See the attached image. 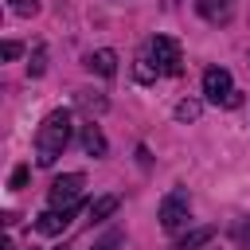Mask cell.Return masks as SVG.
Wrapping results in <instances>:
<instances>
[{"instance_id":"6da1fadb","label":"cell","mask_w":250,"mask_h":250,"mask_svg":"<svg viewBox=\"0 0 250 250\" xmlns=\"http://www.w3.org/2000/svg\"><path fill=\"white\" fill-rule=\"evenodd\" d=\"M70 133H74L70 109H51V113L43 117V125L35 129V164H39V168H51V164L62 156V148L70 145Z\"/></svg>"},{"instance_id":"7a4b0ae2","label":"cell","mask_w":250,"mask_h":250,"mask_svg":"<svg viewBox=\"0 0 250 250\" xmlns=\"http://www.w3.org/2000/svg\"><path fill=\"white\" fill-rule=\"evenodd\" d=\"M145 51H148V59L156 62L160 74H168V78L184 74V51H180V43H176L172 35H152Z\"/></svg>"},{"instance_id":"3957f363","label":"cell","mask_w":250,"mask_h":250,"mask_svg":"<svg viewBox=\"0 0 250 250\" xmlns=\"http://www.w3.org/2000/svg\"><path fill=\"white\" fill-rule=\"evenodd\" d=\"M188 223H191V199H188L184 188H172V191L160 199V227H164L168 234H176V230H184Z\"/></svg>"},{"instance_id":"277c9868","label":"cell","mask_w":250,"mask_h":250,"mask_svg":"<svg viewBox=\"0 0 250 250\" xmlns=\"http://www.w3.org/2000/svg\"><path fill=\"white\" fill-rule=\"evenodd\" d=\"M82 188H86V176H82V172H62V176L51 184L47 203H51V207H59V211H70V207H78Z\"/></svg>"},{"instance_id":"5b68a950","label":"cell","mask_w":250,"mask_h":250,"mask_svg":"<svg viewBox=\"0 0 250 250\" xmlns=\"http://www.w3.org/2000/svg\"><path fill=\"white\" fill-rule=\"evenodd\" d=\"M203 94H207V102H223V105H238L242 98H238V90H234V82H230V70H223V66H207L203 70Z\"/></svg>"},{"instance_id":"8992f818","label":"cell","mask_w":250,"mask_h":250,"mask_svg":"<svg viewBox=\"0 0 250 250\" xmlns=\"http://www.w3.org/2000/svg\"><path fill=\"white\" fill-rule=\"evenodd\" d=\"M74 211H78V207H70V211H59V207H47L43 215H35V223H31V227H35L39 234H47V238H51V234H62V230L70 227V215H74Z\"/></svg>"},{"instance_id":"52a82bcc","label":"cell","mask_w":250,"mask_h":250,"mask_svg":"<svg viewBox=\"0 0 250 250\" xmlns=\"http://www.w3.org/2000/svg\"><path fill=\"white\" fill-rule=\"evenodd\" d=\"M86 70H94V74H102V78H113V74H117V51H109V47L90 51V55H86Z\"/></svg>"},{"instance_id":"ba28073f","label":"cell","mask_w":250,"mask_h":250,"mask_svg":"<svg viewBox=\"0 0 250 250\" xmlns=\"http://www.w3.org/2000/svg\"><path fill=\"white\" fill-rule=\"evenodd\" d=\"M82 148H86L90 156H105V148H109V145H105V133H102L94 121L82 125Z\"/></svg>"},{"instance_id":"9c48e42d","label":"cell","mask_w":250,"mask_h":250,"mask_svg":"<svg viewBox=\"0 0 250 250\" xmlns=\"http://www.w3.org/2000/svg\"><path fill=\"white\" fill-rule=\"evenodd\" d=\"M215 238V227H195V230H188L180 242H176V250H199V246H207Z\"/></svg>"},{"instance_id":"30bf717a","label":"cell","mask_w":250,"mask_h":250,"mask_svg":"<svg viewBox=\"0 0 250 250\" xmlns=\"http://www.w3.org/2000/svg\"><path fill=\"white\" fill-rule=\"evenodd\" d=\"M74 102H78V109H86L90 117H94V113H105V105H109V102H105L102 94H94V90H78Z\"/></svg>"},{"instance_id":"8fae6325","label":"cell","mask_w":250,"mask_h":250,"mask_svg":"<svg viewBox=\"0 0 250 250\" xmlns=\"http://www.w3.org/2000/svg\"><path fill=\"white\" fill-rule=\"evenodd\" d=\"M117 203H121L117 195H102V199H94V203H90V223H102V219H109V215L117 211Z\"/></svg>"},{"instance_id":"7c38bea8","label":"cell","mask_w":250,"mask_h":250,"mask_svg":"<svg viewBox=\"0 0 250 250\" xmlns=\"http://www.w3.org/2000/svg\"><path fill=\"white\" fill-rule=\"evenodd\" d=\"M195 8H199L203 20H223L227 8H230V0H195Z\"/></svg>"},{"instance_id":"4fadbf2b","label":"cell","mask_w":250,"mask_h":250,"mask_svg":"<svg viewBox=\"0 0 250 250\" xmlns=\"http://www.w3.org/2000/svg\"><path fill=\"white\" fill-rule=\"evenodd\" d=\"M133 74H137V82H156V74H160V70H156V62L148 59V51H145V55H137Z\"/></svg>"},{"instance_id":"5bb4252c","label":"cell","mask_w":250,"mask_h":250,"mask_svg":"<svg viewBox=\"0 0 250 250\" xmlns=\"http://www.w3.org/2000/svg\"><path fill=\"white\" fill-rule=\"evenodd\" d=\"M43 70H47V47L39 43V47L31 51V62H27V74H31V78H39Z\"/></svg>"},{"instance_id":"9a60e30c","label":"cell","mask_w":250,"mask_h":250,"mask_svg":"<svg viewBox=\"0 0 250 250\" xmlns=\"http://www.w3.org/2000/svg\"><path fill=\"white\" fill-rule=\"evenodd\" d=\"M199 113H203V105H199V102H191V98H184V102L176 105V121H195Z\"/></svg>"},{"instance_id":"2e32d148","label":"cell","mask_w":250,"mask_h":250,"mask_svg":"<svg viewBox=\"0 0 250 250\" xmlns=\"http://www.w3.org/2000/svg\"><path fill=\"white\" fill-rule=\"evenodd\" d=\"M230 234H234V242H238V246H246V242H250V215H246V219H238Z\"/></svg>"},{"instance_id":"e0dca14e","label":"cell","mask_w":250,"mask_h":250,"mask_svg":"<svg viewBox=\"0 0 250 250\" xmlns=\"http://www.w3.org/2000/svg\"><path fill=\"white\" fill-rule=\"evenodd\" d=\"M8 4H12L16 16H35L39 12V0H8Z\"/></svg>"},{"instance_id":"ac0fdd59","label":"cell","mask_w":250,"mask_h":250,"mask_svg":"<svg viewBox=\"0 0 250 250\" xmlns=\"http://www.w3.org/2000/svg\"><path fill=\"white\" fill-rule=\"evenodd\" d=\"M23 184H27V164H20V168L12 172V180H8V188H12V191H20Z\"/></svg>"},{"instance_id":"d6986e66","label":"cell","mask_w":250,"mask_h":250,"mask_svg":"<svg viewBox=\"0 0 250 250\" xmlns=\"http://www.w3.org/2000/svg\"><path fill=\"white\" fill-rule=\"evenodd\" d=\"M20 51H23V47H20V43H16V39H8V43H4V47H0V55H4V59H16V55H20Z\"/></svg>"}]
</instances>
